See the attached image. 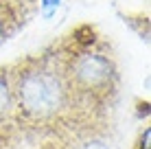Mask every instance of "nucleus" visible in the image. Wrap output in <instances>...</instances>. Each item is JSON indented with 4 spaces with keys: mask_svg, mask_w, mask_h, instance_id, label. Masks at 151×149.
I'll list each match as a JSON object with an SVG mask.
<instances>
[{
    "mask_svg": "<svg viewBox=\"0 0 151 149\" xmlns=\"http://www.w3.org/2000/svg\"><path fill=\"white\" fill-rule=\"evenodd\" d=\"M61 73L81 112L103 119L118 96V64L110 46L90 33L81 40L77 33L57 46Z\"/></svg>",
    "mask_w": 151,
    "mask_h": 149,
    "instance_id": "nucleus-2",
    "label": "nucleus"
},
{
    "mask_svg": "<svg viewBox=\"0 0 151 149\" xmlns=\"http://www.w3.org/2000/svg\"><path fill=\"white\" fill-rule=\"evenodd\" d=\"M35 0H0V44L22 27L33 13Z\"/></svg>",
    "mask_w": 151,
    "mask_h": 149,
    "instance_id": "nucleus-3",
    "label": "nucleus"
},
{
    "mask_svg": "<svg viewBox=\"0 0 151 149\" xmlns=\"http://www.w3.org/2000/svg\"><path fill=\"white\" fill-rule=\"evenodd\" d=\"M13 114V94H11V79L9 66L0 68V127H4Z\"/></svg>",
    "mask_w": 151,
    "mask_h": 149,
    "instance_id": "nucleus-4",
    "label": "nucleus"
},
{
    "mask_svg": "<svg viewBox=\"0 0 151 149\" xmlns=\"http://www.w3.org/2000/svg\"><path fill=\"white\" fill-rule=\"evenodd\" d=\"M13 94V114L7 125L29 127L44 134H66L86 123H101L103 119L88 116L75 103V96L61 73L57 46L9 64Z\"/></svg>",
    "mask_w": 151,
    "mask_h": 149,
    "instance_id": "nucleus-1",
    "label": "nucleus"
},
{
    "mask_svg": "<svg viewBox=\"0 0 151 149\" xmlns=\"http://www.w3.org/2000/svg\"><path fill=\"white\" fill-rule=\"evenodd\" d=\"M61 0H40V9H42V15L44 18H50L57 9H59Z\"/></svg>",
    "mask_w": 151,
    "mask_h": 149,
    "instance_id": "nucleus-5",
    "label": "nucleus"
}]
</instances>
